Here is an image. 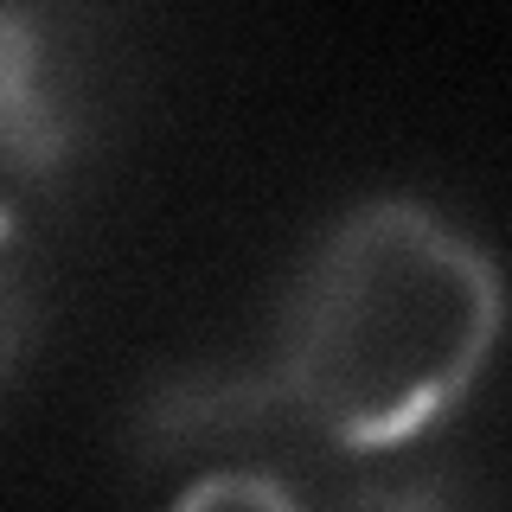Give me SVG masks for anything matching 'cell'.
Listing matches in <instances>:
<instances>
[{
    "label": "cell",
    "instance_id": "3957f363",
    "mask_svg": "<svg viewBox=\"0 0 512 512\" xmlns=\"http://www.w3.org/2000/svg\"><path fill=\"white\" fill-rule=\"evenodd\" d=\"M26 346H32V263L20 218L0 205V384L20 372Z\"/></svg>",
    "mask_w": 512,
    "mask_h": 512
},
{
    "label": "cell",
    "instance_id": "277c9868",
    "mask_svg": "<svg viewBox=\"0 0 512 512\" xmlns=\"http://www.w3.org/2000/svg\"><path fill=\"white\" fill-rule=\"evenodd\" d=\"M167 512H308V506L263 468H212L192 480Z\"/></svg>",
    "mask_w": 512,
    "mask_h": 512
},
{
    "label": "cell",
    "instance_id": "7a4b0ae2",
    "mask_svg": "<svg viewBox=\"0 0 512 512\" xmlns=\"http://www.w3.org/2000/svg\"><path fill=\"white\" fill-rule=\"evenodd\" d=\"M45 64L52 52L39 13L0 7V160L13 173H52L71 148V122Z\"/></svg>",
    "mask_w": 512,
    "mask_h": 512
},
{
    "label": "cell",
    "instance_id": "6da1fadb",
    "mask_svg": "<svg viewBox=\"0 0 512 512\" xmlns=\"http://www.w3.org/2000/svg\"><path fill=\"white\" fill-rule=\"evenodd\" d=\"M493 340L500 269L423 205L372 199L308 250L269 384L327 442L384 455L474 391Z\"/></svg>",
    "mask_w": 512,
    "mask_h": 512
}]
</instances>
